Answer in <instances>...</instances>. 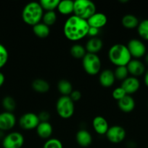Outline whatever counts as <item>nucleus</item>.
<instances>
[{"label": "nucleus", "instance_id": "obj_1", "mask_svg": "<svg viewBox=\"0 0 148 148\" xmlns=\"http://www.w3.org/2000/svg\"><path fill=\"white\" fill-rule=\"evenodd\" d=\"M89 29L87 20L77 16H70L63 26V33L67 39L71 41H78L88 35Z\"/></svg>", "mask_w": 148, "mask_h": 148}, {"label": "nucleus", "instance_id": "obj_2", "mask_svg": "<svg viewBox=\"0 0 148 148\" xmlns=\"http://www.w3.org/2000/svg\"><path fill=\"white\" fill-rule=\"evenodd\" d=\"M108 59L115 66H127L132 59L127 46L122 43L113 45L108 51Z\"/></svg>", "mask_w": 148, "mask_h": 148}, {"label": "nucleus", "instance_id": "obj_3", "mask_svg": "<svg viewBox=\"0 0 148 148\" xmlns=\"http://www.w3.org/2000/svg\"><path fill=\"white\" fill-rule=\"evenodd\" d=\"M44 10L39 2L31 1L26 4L22 11V19L26 25L34 26L42 20Z\"/></svg>", "mask_w": 148, "mask_h": 148}, {"label": "nucleus", "instance_id": "obj_4", "mask_svg": "<svg viewBox=\"0 0 148 148\" xmlns=\"http://www.w3.org/2000/svg\"><path fill=\"white\" fill-rule=\"evenodd\" d=\"M96 12H97V7L93 1L89 0L74 1V15L87 20Z\"/></svg>", "mask_w": 148, "mask_h": 148}, {"label": "nucleus", "instance_id": "obj_5", "mask_svg": "<svg viewBox=\"0 0 148 148\" xmlns=\"http://www.w3.org/2000/svg\"><path fill=\"white\" fill-rule=\"evenodd\" d=\"M56 111L58 116L63 119H68L75 112L74 102L69 96L61 95L56 102Z\"/></svg>", "mask_w": 148, "mask_h": 148}, {"label": "nucleus", "instance_id": "obj_6", "mask_svg": "<svg viewBox=\"0 0 148 148\" xmlns=\"http://www.w3.org/2000/svg\"><path fill=\"white\" fill-rule=\"evenodd\" d=\"M82 66L88 75L91 76L97 75L101 70V59L97 54L86 53L82 59Z\"/></svg>", "mask_w": 148, "mask_h": 148}, {"label": "nucleus", "instance_id": "obj_7", "mask_svg": "<svg viewBox=\"0 0 148 148\" xmlns=\"http://www.w3.org/2000/svg\"><path fill=\"white\" fill-rule=\"evenodd\" d=\"M25 143L23 134L18 132H12L5 135L2 140L3 148H22Z\"/></svg>", "mask_w": 148, "mask_h": 148}, {"label": "nucleus", "instance_id": "obj_8", "mask_svg": "<svg viewBox=\"0 0 148 148\" xmlns=\"http://www.w3.org/2000/svg\"><path fill=\"white\" fill-rule=\"evenodd\" d=\"M127 48L131 57L139 59L144 57L147 53V48L145 43L137 38L131 39L127 44Z\"/></svg>", "mask_w": 148, "mask_h": 148}, {"label": "nucleus", "instance_id": "obj_9", "mask_svg": "<svg viewBox=\"0 0 148 148\" xmlns=\"http://www.w3.org/2000/svg\"><path fill=\"white\" fill-rule=\"evenodd\" d=\"M105 136L110 143L119 144L126 139V131L121 126L114 125L109 127Z\"/></svg>", "mask_w": 148, "mask_h": 148}, {"label": "nucleus", "instance_id": "obj_10", "mask_svg": "<svg viewBox=\"0 0 148 148\" xmlns=\"http://www.w3.org/2000/svg\"><path fill=\"white\" fill-rule=\"evenodd\" d=\"M19 125L24 130H36L40 123L38 114L28 112L23 114L19 119Z\"/></svg>", "mask_w": 148, "mask_h": 148}, {"label": "nucleus", "instance_id": "obj_11", "mask_svg": "<svg viewBox=\"0 0 148 148\" xmlns=\"http://www.w3.org/2000/svg\"><path fill=\"white\" fill-rule=\"evenodd\" d=\"M16 124V117L14 114L8 111H4L0 114V130L3 132L9 131L14 128Z\"/></svg>", "mask_w": 148, "mask_h": 148}, {"label": "nucleus", "instance_id": "obj_12", "mask_svg": "<svg viewBox=\"0 0 148 148\" xmlns=\"http://www.w3.org/2000/svg\"><path fill=\"white\" fill-rule=\"evenodd\" d=\"M129 75H131L134 77H139L145 75L146 72V67L145 65L142 61L139 59H132L126 66Z\"/></svg>", "mask_w": 148, "mask_h": 148}, {"label": "nucleus", "instance_id": "obj_13", "mask_svg": "<svg viewBox=\"0 0 148 148\" xmlns=\"http://www.w3.org/2000/svg\"><path fill=\"white\" fill-rule=\"evenodd\" d=\"M122 88L125 90L126 95H131L136 93L140 88V82L137 77H134L132 76H129L126 79L122 81L121 85Z\"/></svg>", "mask_w": 148, "mask_h": 148}, {"label": "nucleus", "instance_id": "obj_14", "mask_svg": "<svg viewBox=\"0 0 148 148\" xmlns=\"http://www.w3.org/2000/svg\"><path fill=\"white\" fill-rule=\"evenodd\" d=\"M92 127L97 134L105 135L110 126L105 118L102 116H97L92 121Z\"/></svg>", "mask_w": 148, "mask_h": 148}, {"label": "nucleus", "instance_id": "obj_15", "mask_svg": "<svg viewBox=\"0 0 148 148\" xmlns=\"http://www.w3.org/2000/svg\"><path fill=\"white\" fill-rule=\"evenodd\" d=\"M115 80L114 72L109 69L102 71L99 75V82L103 88H110L114 85Z\"/></svg>", "mask_w": 148, "mask_h": 148}, {"label": "nucleus", "instance_id": "obj_16", "mask_svg": "<svg viewBox=\"0 0 148 148\" xmlns=\"http://www.w3.org/2000/svg\"><path fill=\"white\" fill-rule=\"evenodd\" d=\"M75 140L80 147H88L92 143V136L86 130H80L75 134Z\"/></svg>", "mask_w": 148, "mask_h": 148}, {"label": "nucleus", "instance_id": "obj_17", "mask_svg": "<svg viewBox=\"0 0 148 148\" xmlns=\"http://www.w3.org/2000/svg\"><path fill=\"white\" fill-rule=\"evenodd\" d=\"M89 27L101 29L107 25V17L102 12H96L87 20Z\"/></svg>", "mask_w": 148, "mask_h": 148}, {"label": "nucleus", "instance_id": "obj_18", "mask_svg": "<svg viewBox=\"0 0 148 148\" xmlns=\"http://www.w3.org/2000/svg\"><path fill=\"white\" fill-rule=\"evenodd\" d=\"M135 106L136 103L131 95H126L122 99L118 101V106L123 113H131L135 108Z\"/></svg>", "mask_w": 148, "mask_h": 148}, {"label": "nucleus", "instance_id": "obj_19", "mask_svg": "<svg viewBox=\"0 0 148 148\" xmlns=\"http://www.w3.org/2000/svg\"><path fill=\"white\" fill-rule=\"evenodd\" d=\"M36 134L43 140H49L53 133V127L49 122H40L36 129Z\"/></svg>", "mask_w": 148, "mask_h": 148}, {"label": "nucleus", "instance_id": "obj_20", "mask_svg": "<svg viewBox=\"0 0 148 148\" xmlns=\"http://www.w3.org/2000/svg\"><path fill=\"white\" fill-rule=\"evenodd\" d=\"M103 47V41L99 37L90 38L86 42L85 46L87 53L97 54Z\"/></svg>", "mask_w": 148, "mask_h": 148}, {"label": "nucleus", "instance_id": "obj_21", "mask_svg": "<svg viewBox=\"0 0 148 148\" xmlns=\"http://www.w3.org/2000/svg\"><path fill=\"white\" fill-rule=\"evenodd\" d=\"M31 87L32 89L35 92L41 94L46 93L50 89V85H49V82L45 79H41V78L35 79L32 82Z\"/></svg>", "mask_w": 148, "mask_h": 148}, {"label": "nucleus", "instance_id": "obj_22", "mask_svg": "<svg viewBox=\"0 0 148 148\" xmlns=\"http://www.w3.org/2000/svg\"><path fill=\"white\" fill-rule=\"evenodd\" d=\"M57 11L63 15H70L73 14L74 1L72 0H62L59 1L57 7Z\"/></svg>", "mask_w": 148, "mask_h": 148}, {"label": "nucleus", "instance_id": "obj_23", "mask_svg": "<svg viewBox=\"0 0 148 148\" xmlns=\"http://www.w3.org/2000/svg\"><path fill=\"white\" fill-rule=\"evenodd\" d=\"M121 24L125 28L131 30V29L137 28L139 24V20L133 14H128L122 17Z\"/></svg>", "mask_w": 148, "mask_h": 148}, {"label": "nucleus", "instance_id": "obj_24", "mask_svg": "<svg viewBox=\"0 0 148 148\" xmlns=\"http://www.w3.org/2000/svg\"><path fill=\"white\" fill-rule=\"evenodd\" d=\"M58 91L62 96H69L73 92V85L69 80L65 79H60L57 85Z\"/></svg>", "mask_w": 148, "mask_h": 148}, {"label": "nucleus", "instance_id": "obj_25", "mask_svg": "<svg viewBox=\"0 0 148 148\" xmlns=\"http://www.w3.org/2000/svg\"><path fill=\"white\" fill-rule=\"evenodd\" d=\"M33 32L35 36L40 38H45L50 34V28L49 26L43 23H39V24L33 26Z\"/></svg>", "mask_w": 148, "mask_h": 148}, {"label": "nucleus", "instance_id": "obj_26", "mask_svg": "<svg viewBox=\"0 0 148 148\" xmlns=\"http://www.w3.org/2000/svg\"><path fill=\"white\" fill-rule=\"evenodd\" d=\"M70 53L74 59H82L84 57V56L86 54L87 52L86 51L85 46H82L79 43H75L71 46Z\"/></svg>", "mask_w": 148, "mask_h": 148}, {"label": "nucleus", "instance_id": "obj_27", "mask_svg": "<svg viewBox=\"0 0 148 148\" xmlns=\"http://www.w3.org/2000/svg\"><path fill=\"white\" fill-rule=\"evenodd\" d=\"M57 20V15L55 11H47L44 13L42 23L50 27L55 24Z\"/></svg>", "mask_w": 148, "mask_h": 148}, {"label": "nucleus", "instance_id": "obj_28", "mask_svg": "<svg viewBox=\"0 0 148 148\" xmlns=\"http://www.w3.org/2000/svg\"><path fill=\"white\" fill-rule=\"evenodd\" d=\"M1 104H2L3 108L5 109V111H8V112H12L15 111L16 108V101L11 96H5L2 99L1 101Z\"/></svg>", "mask_w": 148, "mask_h": 148}, {"label": "nucleus", "instance_id": "obj_29", "mask_svg": "<svg viewBox=\"0 0 148 148\" xmlns=\"http://www.w3.org/2000/svg\"><path fill=\"white\" fill-rule=\"evenodd\" d=\"M137 33L141 38L148 40V19L139 22L137 27Z\"/></svg>", "mask_w": 148, "mask_h": 148}, {"label": "nucleus", "instance_id": "obj_30", "mask_svg": "<svg viewBox=\"0 0 148 148\" xmlns=\"http://www.w3.org/2000/svg\"><path fill=\"white\" fill-rule=\"evenodd\" d=\"M59 3V0H41L39 1L42 9L46 12L55 11L56 9H57Z\"/></svg>", "mask_w": 148, "mask_h": 148}, {"label": "nucleus", "instance_id": "obj_31", "mask_svg": "<svg viewBox=\"0 0 148 148\" xmlns=\"http://www.w3.org/2000/svg\"><path fill=\"white\" fill-rule=\"evenodd\" d=\"M114 75L115 79L118 80L123 81L125 79L129 77V71H128L126 66H116L114 72Z\"/></svg>", "mask_w": 148, "mask_h": 148}, {"label": "nucleus", "instance_id": "obj_32", "mask_svg": "<svg viewBox=\"0 0 148 148\" xmlns=\"http://www.w3.org/2000/svg\"><path fill=\"white\" fill-rule=\"evenodd\" d=\"M43 148H63L62 142L57 138H50L46 140Z\"/></svg>", "mask_w": 148, "mask_h": 148}, {"label": "nucleus", "instance_id": "obj_33", "mask_svg": "<svg viewBox=\"0 0 148 148\" xmlns=\"http://www.w3.org/2000/svg\"><path fill=\"white\" fill-rule=\"evenodd\" d=\"M9 53L4 45L0 43V69L5 66L8 61Z\"/></svg>", "mask_w": 148, "mask_h": 148}, {"label": "nucleus", "instance_id": "obj_34", "mask_svg": "<svg viewBox=\"0 0 148 148\" xmlns=\"http://www.w3.org/2000/svg\"><path fill=\"white\" fill-rule=\"evenodd\" d=\"M126 92H125L124 90H123L120 86L115 88L113 90V92H112V96H113V98L117 101H120V99H122V98H123V97L126 96Z\"/></svg>", "mask_w": 148, "mask_h": 148}, {"label": "nucleus", "instance_id": "obj_35", "mask_svg": "<svg viewBox=\"0 0 148 148\" xmlns=\"http://www.w3.org/2000/svg\"><path fill=\"white\" fill-rule=\"evenodd\" d=\"M38 117H39L40 122H49L51 115L48 111H42L38 114Z\"/></svg>", "mask_w": 148, "mask_h": 148}, {"label": "nucleus", "instance_id": "obj_36", "mask_svg": "<svg viewBox=\"0 0 148 148\" xmlns=\"http://www.w3.org/2000/svg\"><path fill=\"white\" fill-rule=\"evenodd\" d=\"M69 97L75 103L76 101H79L81 98V92L79 90H73V92L71 93V95H69Z\"/></svg>", "mask_w": 148, "mask_h": 148}, {"label": "nucleus", "instance_id": "obj_37", "mask_svg": "<svg viewBox=\"0 0 148 148\" xmlns=\"http://www.w3.org/2000/svg\"><path fill=\"white\" fill-rule=\"evenodd\" d=\"M100 33V29L95 28V27H89L88 31V35L87 36H89L90 38H96L98 37V35Z\"/></svg>", "mask_w": 148, "mask_h": 148}, {"label": "nucleus", "instance_id": "obj_38", "mask_svg": "<svg viewBox=\"0 0 148 148\" xmlns=\"http://www.w3.org/2000/svg\"><path fill=\"white\" fill-rule=\"evenodd\" d=\"M4 82H5V77L2 72H0V88L4 85Z\"/></svg>", "mask_w": 148, "mask_h": 148}, {"label": "nucleus", "instance_id": "obj_39", "mask_svg": "<svg viewBox=\"0 0 148 148\" xmlns=\"http://www.w3.org/2000/svg\"><path fill=\"white\" fill-rule=\"evenodd\" d=\"M144 82H145V85L148 88V69H147L144 75Z\"/></svg>", "mask_w": 148, "mask_h": 148}, {"label": "nucleus", "instance_id": "obj_40", "mask_svg": "<svg viewBox=\"0 0 148 148\" xmlns=\"http://www.w3.org/2000/svg\"><path fill=\"white\" fill-rule=\"evenodd\" d=\"M128 148H135L136 147V144L133 141H129L126 144Z\"/></svg>", "mask_w": 148, "mask_h": 148}, {"label": "nucleus", "instance_id": "obj_41", "mask_svg": "<svg viewBox=\"0 0 148 148\" xmlns=\"http://www.w3.org/2000/svg\"><path fill=\"white\" fill-rule=\"evenodd\" d=\"M145 64L148 66V52L146 53V55L145 56Z\"/></svg>", "mask_w": 148, "mask_h": 148}, {"label": "nucleus", "instance_id": "obj_42", "mask_svg": "<svg viewBox=\"0 0 148 148\" xmlns=\"http://www.w3.org/2000/svg\"><path fill=\"white\" fill-rule=\"evenodd\" d=\"M4 137H5V135L4 134V132L1 131V130H0V139L3 140Z\"/></svg>", "mask_w": 148, "mask_h": 148}, {"label": "nucleus", "instance_id": "obj_43", "mask_svg": "<svg viewBox=\"0 0 148 148\" xmlns=\"http://www.w3.org/2000/svg\"><path fill=\"white\" fill-rule=\"evenodd\" d=\"M120 2H121V3H126V2H128V0H120Z\"/></svg>", "mask_w": 148, "mask_h": 148}]
</instances>
